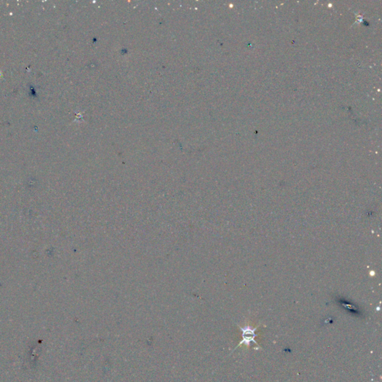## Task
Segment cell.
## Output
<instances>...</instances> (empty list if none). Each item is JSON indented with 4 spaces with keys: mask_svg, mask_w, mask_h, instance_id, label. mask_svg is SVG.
I'll list each match as a JSON object with an SVG mask.
<instances>
[{
    "mask_svg": "<svg viewBox=\"0 0 382 382\" xmlns=\"http://www.w3.org/2000/svg\"><path fill=\"white\" fill-rule=\"evenodd\" d=\"M258 327L259 325H257V327H255V328L253 329V328H252V327L250 326V325L245 326L244 328H242V327L239 326L240 330L242 331V340L240 341V343H238L237 346H236V348L234 349V351L235 350L237 347L241 346L242 344H245L246 346H248L249 347V346H250V343H251L252 342H253V343H255V344L258 346L259 349H261V346H260V345L257 343V341L255 340V338L257 337V335H256L255 332L257 331V328H258Z\"/></svg>",
    "mask_w": 382,
    "mask_h": 382,
    "instance_id": "obj_1",
    "label": "cell"
}]
</instances>
